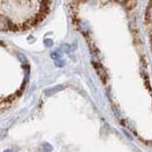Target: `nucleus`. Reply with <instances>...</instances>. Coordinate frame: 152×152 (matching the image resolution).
Masks as SVG:
<instances>
[{
    "instance_id": "obj_1",
    "label": "nucleus",
    "mask_w": 152,
    "mask_h": 152,
    "mask_svg": "<svg viewBox=\"0 0 152 152\" xmlns=\"http://www.w3.org/2000/svg\"><path fill=\"white\" fill-rule=\"evenodd\" d=\"M48 1H0V30L18 32L32 28L47 14Z\"/></svg>"
},
{
    "instance_id": "obj_2",
    "label": "nucleus",
    "mask_w": 152,
    "mask_h": 152,
    "mask_svg": "<svg viewBox=\"0 0 152 152\" xmlns=\"http://www.w3.org/2000/svg\"><path fill=\"white\" fill-rule=\"evenodd\" d=\"M61 89H63V86L62 85L56 86V87H54V88H50V89L46 90V94H48V95H52V94L56 93V92L59 91V90H61Z\"/></svg>"
},
{
    "instance_id": "obj_3",
    "label": "nucleus",
    "mask_w": 152,
    "mask_h": 152,
    "mask_svg": "<svg viewBox=\"0 0 152 152\" xmlns=\"http://www.w3.org/2000/svg\"><path fill=\"white\" fill-rule=\"evenodd\" d=\"M43 151L44 152H51L52 151V146L48 143H45L43 145Z\"/></svg>"
},
{
    "instance_id": "obj_4",
    "label": "nucleus",
    "mask_w": 152,
    "mask_h": 152,
    "mask_svg": "<svg viewBox=\"0 0 152 152\" xmlns=\"http://www.w3.org/2000/svg\"><path fill=\"white\" fill-rule=\"evenodd\" d=\"M51 56H52V58H53L54 60H57V59H60V57H61L60 54H59L58 52H54V53L52 54Z\"/></svg>"
},
{
    "instance_id": "obj_5",
    "label": "nucleus",
    "mask_w": 152,
    "mask_h": 152,
    "mask_svg": "<svg viewBox=\"0 0 152 152\" xmlns=\"http://www.w3.org/2000/svg\"><path fill=\"white\" fill-rule=\"evenodd\" d=\"M44 44H45L47 47H51V46L53 45V41H52V40L47 39V40H45V41H44Z\"/></svg>"
},
{
    "instance_id": "obj_6",
    "label": "nucleus",
    "mask_w": 152,
    "mask_h": 152,
    "mask_svg": "<svg viewBox=\"0 0 152 152\" xmlns=\"http://www.w3.org/2000/svg\"><path fill=\"white\" fill-rule=\"evenodd\" d=\"M6 130H0V138L4 137L5 135H6Z\"/></svg>"
},
{
    "instance_id": "obj_7",
    "label": "nucleus",
    "mask_w": 152,
    "mask_h": 152,
    "mask_svg": "<svg viewBox=\"0 0 152 152\" xmlns=\"http://www.w3.org/2000/svg\"><path fill=\"white\" fill-rule=\"evenodd\" d=\"M57 66H63V65H64V62H57Z\"/></svg>"
},
{
    "instance_id": "obj_8",
    "label": "nucleus",
    "mask_w": 152,
    "mask_h": 152,
    "mask_svg": "<svg viewBox=\"0 0 152 152\" xmlns=\"http://www.w3.org/2000/svg\"><path fill=\"white\" fill-rule=\"evenodd\" d=\"M5 152H11V151H8V150H7V151H5Z\"/></svg>"
}]
</instances>
